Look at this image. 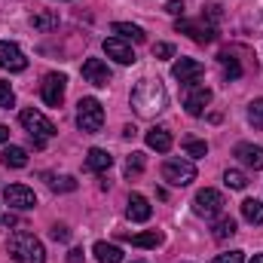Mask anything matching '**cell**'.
Returning <instances> with one entry per match:
<instances>
[{
  "instance_id": "obj_1",
  "label": "cell",
  "mask_w": 263,
  "mask_h": 263,
  "mask_svg": "<svg viewBox=\"0 0 263 263\" xmlns=\"http://www.w3.org/2000/svg\"><path fill=\"white\" fill-rule=\"evenodd\" d=\"M165 104H168V92H165V86L159 80L144 77V80L135 83V89H132V107H135L138 117H156V114L165 110Z\"/></svg>"
},
{
  "instance_id": "obj_2",
  "label": "cell",
  "mask_w": 263,
  "mask_h": 263,
  "mask_svg": "<svg viewBox=\"0 0 263 263\" xmlns=\"http://www.w3.org/2000/svg\"><path fill=\"white\" fill-rule=\"evenodd\" d=\"M9 254L15 263H46V248L34 233H12L9 236Z\"/></svg>"
},
{
  "instance_id": "obj_3",
  "label": "cell",
  "mask_w": 263,
  "mask_h": 263,
  "mask_svg": "<svg viewBox=\"0 0 263 263\" xmlns=\"http://www.w3.org/2000/svg\"><path fill=\"white\" fill-rule=\"evenodd\" d=\"M18 120H22V126L28 129V135H31V144L37 147V150H43L46 147V141L55 135V126L40 114V110H34V107H28V110H22L18 114Z\"/></svg>"
},
{
  "instance_id": "obj_4",
  "label": "cell",
  "mask_w": 263,
  "mask_h": 263,
  "mask_svg": "<svg viewBox=\"0 0 263 263\" xmlns=\"http://www.w3.org/2000/svg\"><path fill=\"white\" fill-rule=\"evenodd\" d=\"M77 126L83 132H101L104 107H101L98 98H80V104H77Z\"/></svg>"
},
{
  "instance_id": "obj_5",
  "label": "cell",
  "mask_w": 263,
  "mask_h": 263,
  "mask_svg": "<svg viewBox=\"0 0 263 263\" xmlns=\"http://www.w3.org/2000/svg\"><path fill=\"white\" fill-rule=\"evenodd\" d=\"M162 178L172 184V187H187V184H193L196 181V165L190 162V159H165V165H162Z\"/></svg>"
},
{
  "instance_id": "obj_6",
  "label": "cell",
  "mask_w": 263,
  "mask_h": 263,
  "mask_svg": "<svg viewBox=\"0 0 263 263\" xmlns=\"http://www.w3.org/2000/svg\"><path fill=\"white\" fill-rule=\"evenodd\" d=\"M175 31L178 34H187L190 40H196V43H214V37H217V28L211 25V22H205V18H199V22H190V18H178L175 22Z\"/></svg>"
},
{
  "instance_id": "obj_7",
  "label": "cell",
  "mask_w": 263,
  "mask_h": 263,
  "mask_svg": "<svg viewBox=\"0 0 263 263\" xmlns=\"http://www.w3.org/2000/svg\"><path fill=\"white\" fill-rule=\"evenodd\" d=\"M223 196L217 193V190H199L196 196H193V211H196L199 217H205V220H211V217H217L220 211H223Z\"/></svg>"
},
{
  "instance_id": "obj_8",
  "label": "cell",
  "mask_w": 263,
  "mask_h": 263,
  "mask_svg": "<svg viewBox=\"0 0 263 263\" xmlns=\"http://www.w3.org/2000/svg\"><path fill=\"white\" fill-rule=\"evenodd\" d=\"M65 89H67V80L65 73H46L43 83H40V95L49 107H59L65 101Z\"/></svg>"
},
{
  "instance_id": "obj_9",
  "label": "cell",
  "mask_w": 263,
  "mask_h": 263,
  "mask_svg": "<svg viewBox=\"0 0 263 263\" xmlns=\"http://www.w3.org/2000/svg\"><path fill=\"white\" fill-rule=\"evenodd\" d=\"M3 199H6V205H9V208H15V211H31V208L37 205L34 190H31V187H25V184H9V187L3 190Z\"/></svg>"
},
{
  "instance_id": "obj_10",
  "label": "cell",
  "mask_w": 263,
  "mask_h": 263,
  "mask_svg": "<svg viewBox=\"0 0 263 263\" xmlns=\"http://www.w3.org/2000/svg\"><path fill=\"white\" fill-rule=\"evenodd\" d=\"M211 104V89L208 86H187V95H184V107H187V114L190 117H202L205 114V107Z\"/></svg>"
},
{
  "instance_id": "obj_11",
  "label": "cell",
  "mask_w": 263,
  "mask_h": 263,
  "mask_svg": "<svg viewBox=\"0 0 263 263\" xmlns=\"http://www.w3.org/2000/svg\"><path fill=\"white\" fill-rule=\"evenodd\" d=\"M202 73H205V67H202V62H196V59H178V62L172 65V77H175V80H181L184 86L199 83V80H202Z\"/></svg>"
},
{
  "instance_id": "obj_12",
  "label": "cell",
  "mask_w": 263,
  "mask_h": 263,
  "mask_svg": "<svg viewBox=\"0 0 263 263\" xmlns=\"http://www.w3.org/2000/svg\"><path fill=\"white\" fill-rule=\"evenodd\" d=\"M0 67H3V70L18 73V70H25V67H28V59H25V52H22L15 43L0 40Z\"/></svg>"
},
{
  "instance_id": "obj_13",
  "label": "cell",
  "mask_w": 263,
  "mask_h": 263,
  "mask_svg": "<svg viewBox=\"0 0 263 263\" xmlns=\"http://www.w3.org/2000/svg\"><path fill=\"white\" fill-rule=\"evenodd\" d=\"M104 52H107V59H114L117 65H135V62H138L135 52H132V46L126 40H120V37L104 40Z\"/></svg>"
},
{
  "instance_id": "obj_14",
  "label": "cell",
  "mask_w": 263,
  "mask_h": 263,
  "mask_svg": "<svg viewBox=\"0 0 263 263\" xmlns=\"http://www.w3.org/2000/svg\"><path fill=\"white\" fill-rule=\"evenodd\" d=\"M83 80L92 83V86H107L110 83V70L101 59H86L83 62Z\"/></svg>"
},
{
  "instance_id": "obj_15",
  "label": "cell",
  "mask_w": 263,
  "mask_h": 263,
  "mask_svg": "<svg viewBox=\"0 0 263 263\" xmlns=\"http://www.w3.org/2000/svg\"><path fill=\"white\" fill-rule=\"evenodd\" d=\"M236 159L242 165L260 172L263 168V147H257V144H236Z\"/></svg>"
},
{
  "instance_id": "obj_16",
  "label": "cell",
  "mask_w": 263,
  "mask_h": 263,
  "mask_svg": "<svg viewBox=\"0 0 263 263\" xmlns=\"http://www.w3.org/2000/svg\"><path fill=\"white\" fill-rule=\"evenodd\" d=\"M110 165H114V156H110L107 150H101V147H92V150L86 153V168H89V172H95V175H104Z\"/></svg>"
},
{
  "instance_id": "obj_17",
  "label": "cell",
  "mask_w": 263,
  "mask_h": 263,
  "mask_svg": "<svg viewBox=\"0 0 263 263\" xmlns=\"http://www.w3.org/2000/svg\"><path fill=\"white\" fill-rule=\"evenodd\" d=\"M126 214H129V220H135V223H144V220H150L153 208H150V202L141 196V193H132V196H129V208H126Z\"/></svg>"
},
{
  "instance_id": "obj_18",
  "label": "cell",
  "mask_w": 263,
  "mask_h": 263,
  "mask_svg": "<svg viewBox=\"0 0 263 263\" xmlns=\"http://www.w3.org/2000/svg\"><path fill=\"white\" fill-rule=\"evenodd\" d=\"M31 28L40 31V34L55 31V28H59V12H55V9H40V12H34V15H31Z\"/></svg>"
},
{
  "instance_id": "obj_19",
  "label": "cell",
  "mask_w": 263,
  "mask_h": 263,
  "mask_svg": "<svg viewBox=\"0 0 263 263\" xmlns=\"http://www.w3.org/2000/svg\"><path fill=\"white\" fill-rule=\"evenodd\" d=\"M147 147L156 150V153H168L172 150V135H168V129H162V126L150 129L147 132Z\"/></svg>"
},
{
  "instance_id": "obj_20",
  "label": "cell",
  "mask_w": 263,
  "mask_h": 263,
  "mask_svg": "<svg viewBox=\"0 0 263 263\" xmlns=\"http://www.w3.org/2000/svg\"><path fill=\"white\" fill-rule=\"evenodd\" d=\"M95 260L98 263H123V248L120 245H107V242H95L92 248Z\"/></svg>"
},
{
  "instance_id": "obj_21",
  "label": "cell",
  "mask_w": 263,
  "mask_h": 263,
  "mask_svg": "<svg viewBox=\"0 0 263 263\" xmlns=\"http://www.w3.org/2000/svg\"><path fill=\"white\" fill-rule=\"evenodd\" d=\"M0 159H3V165H9V168H25V165H28V150L9 144V147L0 153Z\"/></svg>"
},
{
  "instance_id": "obj_22",
  "label": "cell",
  "mask_w": 263,
  "mask_h": 263,
  "mask_svg": "<svg viewBox=\"0 0 263 263\" xmlns=\"http://www.w3.org/2000/svg\"><path fill=\"white\" fill-rule=\"evenodd\" d=\"M114 34H120V40H132V43H144V31L138 25H129V22H114Z\"/></svg>"
},
{
  "instance_id": "obj_23",
  "label": "cell",
  "mask_w": 263,
  "mask_h": 263,
  "mask_svg": "<svg viewBox=\"0 0 263 263\" xmlns=\"http://www.w3.org/2000/svg\"><path fill=\"white\" fill-rule=\"evenodd\" d=\"M126 242H132L135 248H156V245H162V233H156V230H150V233H141V236H123Z\"/></svg>"
},
{
  "instance_id": "obj_24",
  "label": "cell",
  "mask_w": 263,
  "mask_h": 263,
  "mask_svg": "<svg viewBox=\"0 0 263 263\" xmlns=\"http://www.w3.org/2000/svg\"><path fill=\"white\" fill-rule=\"evenodd\" d=\"M230 236H236V220H233L230 214H220V217L214 220V239L223 242V239H230Z\"/></svg>"
},
{
  "instance_id": "obj_25",
  "label": "cell",
  "mask_w": 263,
  "mask_h": 263,
  "mask_svg": "<svg viewBox=\"0 0 263 263\" xmlns=\"http://www.w3.org/2000/svg\"><path fill=\"white\" fill-rule=\"evenodd\" d=\"M242 217L248 223H263V202L260 199H245L242 202Z\"/></svg>"
},
{
  "instance_id": "obj_26",
  "label": "cell",
  "mask_w": 263,
  "mask_h": 263,
  "mask_svg": "<svg viewBox=\"0 0 263 263\" xmlns=\"http://www.w3.org/2000/svg\"><path fill=\"white\" fill-rule=\"evenodd\" d=\"M217 62H220V67H223V77H227V80H239V77H242V65H239V59H233L230 52H220Z\"/></svg>"
},
{
  "instance_id": "obj_27",
  "label": "cell",
  "mask_w": 263,
  "mask_h": 263,
  "mask_svg": "<svg viewBox=\"0 0 263 263\" xmlns=\"http://www.w3.org/2000/svg\"><path fill=\"white\" fill-rule=\"evenodd\" d=\"M46 184H49L55 193H73V190H77V181H73L70 175H62V178H55V175H46Z\"/></svg>"
},
{
  "instance_id": "obj_28",
  "label": "cell",
  "mask_w": 263,
  "mask_h": 263,
  "mask_svg": "<svg viewBox=\"0 0 263 263\" xmlns=\"http://www.w3.org/2000/svg\"><path fill=\"white\" fill-rule=\"evenodd\" d=\"M223 184H227L230 190H245V187H248V178H245L239 168H227V172H223Z\"/></svg>"
},
{
  "instance_id": "obj_29",
  "label": "cell",
  "mask_w": 263,
  "mask_h": 263,
  "mask_svg": "<svg viewBox=\"0 0 263 263\" xmlns=\"http://www.w3.org/2000/svg\"><path fill=\"white\" fill-rule=\"evenodd\" d=\"M184 150H187V156L202 159V156L208 153V144H205V141H199V138H184Z\"/></svg>"
},
{
  "instance_id": "obj_30",
  "label": "cell",
  "mask_w": 263,
  "mask_h": 263,
  "mask_svg": "<svg viewBox=\"0 0 263 263\" xmlns=\"http://www.w3.org/2000/svg\"><path fill=\"white\" fill-rule=\"evenodd\" d=\"M248 123H251L254 129H263V98H254V101L248 104Z\"/></svg>"
},
{
  "instance_id": "obj_31",
  "label": "cell",
  "mask_w": 263,
  "mask_h": 263,
  "mask_svg": "<svg viewBox=\"0 0 263 263\" xmlns=\"http://www.w3.org/2000/svg\"><path fill=\"white\" fill-rule=\"evenodd\" d=\"M144 172V153H132L126 159V175H141Z\"/></svg>"
},
{
  "instance_id": "obj_32",
  "label": "cell",
  "mask_w": 263,
  "mask_h": 263,
  "mask_svg": "<svg viewBox=\"0 0 263 263\" xmlns=\"http://www.w3.org/2000/svg\"><path fill=\"white\" fill-rule=\"evenodd\" d=\"M15 104V92H12V86L9 83H0V107H12Z\"/></svg>"
},
{
  "instance_id": "obj_33",
  "label": "cell",
  "mask_w": 263,
  "mask_h": 263,
  "mask_svg": "<svg viewBox=\"0 0 263 263\" xmlns=\"http://www.w3.org/2000/svg\"><path fill=\"white\" fill-rule=\"evenodd\" d=\"M211 263H245V254L242 251H230V254H217Z\"/></svg>"
},
{
  "instance_id": "obj_34",
  "label": "cell",
  "mask_w": 263,
  "mask_h": 263,
  "mask_svg": "<svg viewBox=\"0 0 263 263\" xmlns=\"http://www.w3.org/2000/svg\"><path fill=\"white\" fill-rule=\"evenodd\" d=\"M175 55V46L172 43H156L153 46V59H172Z\"/></svg>"
},
{
  "instance_id": "obj_35",
  "label": "cell",
  "mask_w": 263,
  "mask_h": 263,
  "mask_svg": "<svg viewBox=\"0 0 263 263\" xmlns=\"http://www.w3.org/2000/svg\"><path fill=\"white\" fill-rule=\"evenodd\" d=\"M49 236H52L55 242H67V239H70V230H67L65 223H55V227L49 230Z\"/></svg>"
},
{
  "instance_id": "obj_36",
  "label": "cell",
  "mask_w": 263,
  "mask_h": 263,
  "mask_svg": "<svg viewBox=\"0 0 263 263\" xmlns=\"http://www.w3.org/2000/svg\"><path fill=\"white\" fill-rule=\"evenodd\" d=\"M165 12H172V15H184V3H181V0H168V3H165Z\"/></svg>"
},
{
  "instance_id": "obj_37",
  "label": "cell",
  "mask_w": 263,
  "mask_h": 263,
  "mask_svg": "<svg viewBox=\"0 0 263 263\" xmlns=\"http://www.w3.org/2000/svg\"><path fill=\"white\" fill-rule=\"evenodd\" d=\"M67 263H83V248H70L67 251Z\"/></svg>"
},
{
  "instance_id": "obj_38",
  "label": "cell",
  "mask_w": 263,
  "mask_h": 263,
  "mask_svg": "<svg viewBox=\"0 0 263 263\" xmlns=\"http://www.w3.org/2000/svg\"><path fill=\"white\" fill-rule=\"evenodd\" d=\"M6 141H9V129L0 123V144H6Z\"/></svg>"
},
{
  "instance_id": "obj_39",
  "label": "cell",
  "mask_w": 263,
  "mask_h": 263,
  "mask_svg": "<svg viewBox=\"0 0 263 263\" xmlns=\"http://www.w3.org/2000/svg\"><path fill=\"white\" fill-rule=\"evenodd\" d=\"M251 263H263V254H254V257H251Z\"/></svg>"
},
{
  "instance_id": "obj_40",
  "label": "cell",
  "mask_w": 263,
  "mask_h": 263,
  "mask_svg": "<svg viewBox=\"0 0 263 263\" xmlns=\"http://www.w3.org/2000/svg\"><path fill=\"white\" fill-rule=\"evenodd\" d=\"M135 263H144V260H135Z\"/></svg>"
}]
</instances>
